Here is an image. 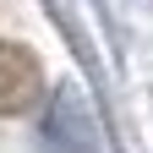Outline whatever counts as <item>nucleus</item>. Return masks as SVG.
Masks as SVG:
<instances>
[{
  "label": "nucleus",
  "instance_id": "nucleus-1",
  "mask_svg": "<svg viewBox=\"0 0 153 153\" xmlns=\"http://www.w3.org/2000/svg\"><path fill=\"white\" fill-rule=\"evenodd\" d=\"M44 153H99V131L82 104V93H55L44 109Z\"/></svg>",
  "mask_w": 153,
  "mask_h": 153
},
{
  "label": "nucleus",
  "instance_id": "nucleus-2",
  "mask_svg": "<svg viewBox=\"0 0 153 153\" xmlns=\"http://www.w3.org/2000/svg\"><path fill=\"white\" fill-rule=\"evenodd\" d=\"M38 99V60L22 44H0V115H22Z\"/></svg>",
  "mask_w": 153,
  "mask_h": 153
}]
</instances>
